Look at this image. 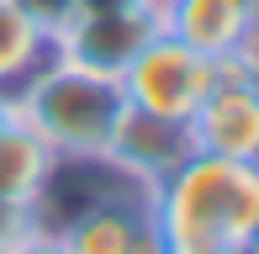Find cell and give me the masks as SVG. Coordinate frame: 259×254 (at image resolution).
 Listing matches in <instances>:
<instances>
[{"instance_id":"6da1fadb","label":"cell","mask_w":259,"mask_h":254,"mask_svg":"<svg viewBox=\"0 0 259 254\" xmlns=\"http://www.w3.org/2000/svg\"><path fill=\"white\" fill-rule=\"evenodd\" d=\"M159 254H243L259 249V164L191 154L154 186Z\"/></svg>"},{"instance_id":"7a4b0ae2","label":"cell","mask_w":259,"mask_h":254,"mask_svg":"<svg viewBox=\"0 0 259 254\" xmlns=\"http://www.w3.org/2000/svg\"><path fill=\"white\" fill-rule=\"evenodd\" d=\"M127 96L111 74H90L64 59L42 64L16 90V117L53 148L58 159H96L111 154V138L122 127Z\"/></svg>"},{"instance_id":"3957f363","label":"cell","mask_w":259,"mask_h":254,"mask_svg":"<svg viewBox=\"0 0 259 254\" xmlns=\"http://www.w3.org/2000/svg\"><path fill=\"white\" fill-rule=\"evenodd\" d=\"M217 69H222L217 59H206V53H196L191 43L159 32V37L116 74V85H122V96H127L133 111H154V117L191 122V111L201 106V96L211 90Z\"/></svg>"},{"instance_id":"277c9868","label":"cell","mask_w":259,"mask_h":254,"mask_svg":"<svg viewBox=\"0 0 259 254\" xmlns=\"http://www.w3.org/2000/svg\"><path fill=\"white\" fill-rule=\"evenodd\" d=\"M185 127H191L196 154L259 164V59L222 64Z\"/></svg>"},{"instance_id":"5b68a950","label":"cell","mask_w":259,"mask_h":254,"mask_svg":"<svg viewBox=\"0 0 259 254\" xmlns=\"http://www.w3.org/2000/svg\"><path fill=\"white\" fill-rule=\"evenodd\" d=\"M154 37H159V0L138 11H90V16H69L53 32V59L116 79Z\"/></svg>"},{"instance_id":"8992f818","label":"cell","mask_w":259,"mask_h":254,"mask_svg":"<svg viewBox=\"0 0 259 254\" xmlns=\"http://www.w3.org/2000/svg\"><path fill=\"white\" fill-rule=\"evenodd\" d=\"M159 32L217 64L259 59V0H159Z\"/></svg>"},{"instance_id":"52a82bcc","label":"cell","mask_w":259,"mask_h":254,"mask_svg":"<svg viewBox=\"0 0 259 254\" xmlns=\"http://www.w3.org/2000/svg\"><path fill=\"white\" fill-rule=\"evenodd\" d=\"M53 233L69 244V254H159L154 196H111V201L79 206Z\"/></svg>"},{"instance_id":"ba28073f","label":"cell","mask_w":259,"mask_h":254,"mask_svg":"<svg viewBox=\"0 0 259 254\" xmlns=\"http://www.w3.org/2000/svg\"><path fill=\"white\" fill-rule=\"evenodd\" d=\"M191 154H196V143H191V127L185 122L154 117V111H133V106L122 111V127H116V138H111V159L122 170H133L143 186H159V180L175 175Z\"/></svg>"},{"instance_id":"9c48e42d","label":"cell","mask_w":259,"mask_h":254,"mask_svg":"<svg viewBox=\"0 0 259 254\" xmlns=\"http://www.w3.org/2000/svg\"><path fill=\"white\" fill-rule=\"evenodd\" d=\"M53 164H58V154L21 117H11L6 127H0V201H6V206L37 212Z\"/></svg>"},{"instance_id":"30bf717a","label":"cell","mask_w":259,"mask_h":254,"mask_svg":"<svg viewBox=\"0 0 259 254\" xmlns=\"http://www.w3.org/2000/svg\"><path fill=\"white\" fill-rule=\"evenodd\" d=\"M42 64H53V32H42L16 0H0V90L16 96Z\"/></svg>"},{"instance_id":"8fae6325","label":"cell","mask_w":259,"mask_h":254,"mask_svg":"<svg viewBox=\"0 0 259 254\" xmlns=\"http://www.w3.org/2000/svg\"><path fill=\"white\" fill-rule=\"evenodd\" d=\"M21 11H27L32 21H37L42 32H58L69 16H74V0H16Z\"/></svg>"},{"instance_id":"7c38bea8","label":"cell","mask_w":259,"mask_h":254,"mask_svg":"<svg viewBox=\"0 0 259 254\" xmlns=\"http://www.w3.org/2000/svg\"><path fill=\"white\" fill-rule=\"evenodd\" d=\"M6 254H69V244L53 233V228H37V223H32V228H27V233H21Z\"/></svg>"},{"instance_id":"4fadbf2b","label":"cell","mask_w":259,"mask_h":254,"mask_svg":"<svg viewBox=\"0 0 259 254\" xmlns=\"http://www.w3.org/2000/svg\"><path fill=\"white\" fill-rule=\"evenodd\" d=\"M27 228H32V212H21V206H6V201H0V254L16 244Z\"/></svg>"},{"instance_id":"5bb4252c","label":"cell","mask_w":259,"mask_h":254,"mask_svg":"<svg viewBox=\"0 0 259 254\" xmlns=\"http://www.w3.org/2000/svg\"><path fill=\"white\" fill-rule=\"evenodd\" d=\"M154 6V0H74V16H90V11H138Z\"/></svg>"},{"instance_id":"9a60e30c","label":"cell","mask_w":259,"mask_h":254,"mask_svg":"<svg viewBox=\"0 0 259 254\" xmlns=\"http://www.w3.org/2000/svg\"><path fill=\"white\" fill-rule=\"evenodd\" d=\"M11 117H16V96H6V90H0V127H6Z\"/></svg>"},{"instance_id":"2e32d148","label":"cell","mask_w":259,"mask_h":254,"mask_svg":"<svg viewBox=\"0 0 259 254\" xmlns=\"http://www.w3.org/2000/svg\"><path fill=\"white\" fill-rule=\"evenodd\" d=\"M243 254H259V249H243Z\"/></svg>"}]
</instances>
